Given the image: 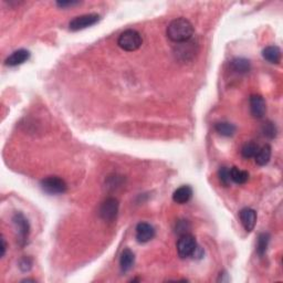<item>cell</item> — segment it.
<instances>
[{
  "label": "cell",
  "instance_id": "1",
  "mask_svg": "<svg viewBox=\"0 0 283 283\" xmlns=\"http://www.w3.org/2000/svg\"><path fill=\"white\" fill-rule=\"evenodd\" d=\"M195 33L194 26L189 20L186 18H177L174 19L173 21L167 27L166 35L171 42L175 43H185L188 42L193 38Z\"/></svg>",
  "mask_w": 283,
  "mask_h": 283
},
{
  "label": "cell",
  "instance_id": "2",
  "mask_svg": "<svg viewBox=\"0 0 283 283\" xmlns=\"http://www.w3.org/2000/svg\"><path fill=\"white\" fill-rule=\"evenodd\" d=\"M143 39L141 33L134 29H127L119 34L117 45L122 50L127 52H133L142 47Z\"/></svg>",
  "mask_w": 283,
  "mask_h": 283
},
{
  "label": "cell",
  "instance_id": "3",
  "mask_svg": "<svg viewBox=\"0 0 283 283\" xmlns=\"http://www.w3.org/2000/svg\"><path fill=\"white\" fill-rule=\"evenodd\" d=\"M199 247L197 246V241L194 236L190 233H185L179 236L177 241V253L182 259L190 258L196 254V251Z\"/></svg>",
  "mask_w": 283,
  "mask_h": 283
},
{
  "label": "cell",
  "instance_id": "4",
  "mask_svg": "<svg viewBox=\"0 0 283 283\" xmlns=\"http://www.w3.org/2000/svg\"><path fill=\"white\" fill-rule=\"evenodd\" d=\"M13 222L18 234V244L23 247L28 241L30 233V225L25 215L21 213H16L13 216Z\"/></svg>",
  "mask_w": 283,
  "mask_h": 283
},
{
  "label": "cell",
  "instance_id": "5",
  "mask_svg": "<svg viewBox=\"0 0 283 283\" xmlns=\"http://www.w3.org/2000/svg\"><path fill=\"white\" fill-rule=\"evenodd\" d=\"M40 186L45 193L49 195H62L67 189V183L58 176H50L42 179Z\"/></svg>",
  "mask_w": 283,
  "mask_h": 283
},
{
  "label": "cell",
  "instance_id": "6",
  "mask_svg": "<svg viewBox=\"0 0 283 283\" xmlns=\"http://www.w3.org/2000/svg\"><path fill=\"white\" fill-rule=\"evenodd\" d=\"M119 202L117 198L109 197L102 202L100 207V217L107 222H112L117 217Z\"/></svg>",
  "mask_w": 283,
  "mask_h": 283
},
{
  "label": "cell",
  "instance_id": "7",
  "mask_svg": "<svg viewBox=\"0 0 283 283\" xmlns=\"http://www.w3.org/2000/svg\"><path fill=\"white\" fill-rule=\"evenodd\" d=\"M101 20V16L98 14H86L82 16H78L74 19H72L69 23V29L71 31H80L86 28H90Z\"/></svg>",
  "mask_w": 283,
  "mask_h": 283
},
{
  "label": "cell",
  "instance_id": "8",
  "mask_svg": "<svg viewBox=\"0 0 283 283\" xmlns=\"http://www.w3.org/2000/svg\"><path fill=\"white\" fill-rule=\"evenodd\" d=\"M250 112L254 118L260 119L265 117L266 106L265 99L259 94H252L249 99Z\"/></svg>",
  "mask_w": 283,
  "mask_h": 283
},
{
  "label": "cell",
  "instance_id": "9",
  "mask_svg": "<svg viewBox=\"0 0 283 283\" xmlns=\"http://www.w3.org/2000/svg\"><path fill=\"white\" fill-rule=\"evenodd\" d=\"M239 218L247 233H251L257 224V213L252 208H244L239 211Z\"/></svg>",
  "mask_w": 283,
  "mask_h": 283
},
{
  "label": "cell",
  "instance_id": "10",
  "mask_svg": "<svg viewBox=\"0 0 283 283\" xmlns=\"http://www.w3.org/2000/svg\"><path fill=\"white\" fill-rule=\"evenodd\" d=\"M155 233V228L149 222H139L136 226V240L139 244H146V242L150 241L151 239H154Z\"/></svg>",
  "mask_w": 283,
  "mask_h": 283
},
{
  "label": "cell",
  "instance_id": "11",
  "mask_svg": "<svg viewBox=\"0 0 283 283\" xmlns=\"http://www.w3.org/2000/svg\"><path fill=\"white\" fill-rule=\"evenodd\" d=\"M30 59V52L26 49H19L14 51L9 57L5 60V65L8 67H17L27 62Z\"/></svg>",
  "mask_w": 283,
  "mask_h": 283
},
{
  "label": "cell",
  "instance_id": "12",
  "mask_svg": "<svg viewBox=\"0 0 283 283\" xmlns=\"http://www.w3.org/2000/svg\"><path fill=\"white\" fill-rule=\"evenodd\" d=\"M135 264V254L131 249H124L119 258V269L122 273H126L133 268Z\"/></svg>",
  "mask_w": 283,
  "mask_h": 283
},
{
  "label": "cell",
  "instance_id": "13",
  "mask_svg": "<svg viewBox=\"0 0 283 283\" xmlns=\"http://www.w3.org/2000/svg\"><path fill=\"white\" fill-rule=\"evenodd\" d=\"M193 197V188L188 185L179 187L173 194V200L179 205H184L188 202Z\"/></svg>",
  "mask_w": 283,
  "mask_h": 283
},
{
  "label": "cell",
  "instance_id": "14",
  "mask_svg": "<svg viewBox=\"0 0 283 283\" xmlns=\"http://www.w3.org/2000/svg\"><path fill=\"white\" fill-rule=\"evenodd\" d=\"M262 57L272 65H279L281 61L282 52L278 46H269L262 50Z\"/></svg>",
  "mask_w": 283,
  "mask_h": 283
},
{
  "label": "cell",
  "instance_id": "15",
  "mask_svg": "<svg viewBox=\"0 0 283 283\" xmlns=\"http://www.w3.org/2000/svg\"><path fill=\"white\" fill-rule=\"evenodd\" d=\"M230 67L233 69V71H234V72H237L239 74H245L248 73L250 71L251 65L249 60H247L245 58H236L231 60Z\"/></svg>",
  "mask_w": 283,
  "mask_h": 283
},
{
  "label": "cell",
  "instance_id": "16",
  "mask_svg": "<svg viewBox=\"0 0 283 283\" xmlns=\"http://www.w3.org/2000/svg\"><path fill=\"white\" fill-rule=\"evenodd\" d=\"M230 178L231 182H233L234 184L244 185L249 181V173L246 170L239 169L238 167L234 166L230 168Z\"/></svg>",
  "mask_w": 283,
  "mask_h": 283
},
{
  "label": "cell",
  "instance_id": "17",
  "mask_svg": "<svg viewBox=\"0 0 283 283\" xmlns=\"http://www.w3.org/2000/svg\"><path fill=\"white\" fill-rule=\"evenodd\" d=\"M271 154H272V150H271V146L268 144L262 146L261 149H259L258 153L256 154V156H254L257 165L266 166L270 162Z\"/></svg>",
  "mask_w": 283,
  "mask_h": 283
},
{
  "label": "cell",
  "instance_id": "18",
  "mask_svg": "<svg viewBox=\"0 0 283 283\" xmlns=\"http://www.w3.org/2000/svg\"><path fill=\"white\" fill-rule=\"evenodd\" d=\"M215 130L217 131L218 134H220L221 136L230 137L236 133V126L231 124L229 122H219L215 125Z\"/></svg>",
  "mask_w": 283,
  "mask_h": 283
},
{
  "label": "cell",
  "instance_id": "19",
  "mask_svg": "<svg viewBox=\"0 0 283 283\" xmlns=\"http://www.w3.org/2000/svg\"><path fill=\"white\" fill-rule=\"evenodd\" d=\"M270 242V234L262 233L258 236V241H257V252L260 257H264L265 253L266 252V249H268Z\"/></svg>",
  "mask_w": 283,
  "mask_h": 283
},
{
  "label": "cell",
  "instance_id": "20",
  "mask_svg": "<svg viewBox=\"0 0 283 283\" xmlns=\"http://www.w3.org/2000/svg\"><path fill=\"white\" fill-rule=\"evenodd\" d=\"M258 150H259V146H258L257 143L248 142V143H246L244 146H242L241 155H242V157L246 158V159L253 158L254 156H256V154L258 153Z\"/></svg>",
  "mask_w": 283,
  "mask_h": 283
},
{
  "label": "cell",
  "instance_id": "21",
  "mask_svg": "<svg viewBox=\"0 0 283 283\" xmlns=\"http://www.w3.org/2000/svg\"><path fill=\"white\" fill-rule=\"evenodd\" d=\"M218 177L219 181L224 186H229L231 183V178H230V168L228 167H220L218 170Z\"/></svg>",
  "mask_w": 283,
  "mask_h": 283
},
{
  "label": "cell",
  "instance_id": "22",
  "mask_svg": "<svg viewBox=\"0 0 283 283\" xmlns=\"http://www.w3.org/2000/svg\"><path fill=\"white\" fill-rule=\"evenodd\" d=\"M277 127L274 125V123L272 122H266L264 126H262V133H264L265 136L269 138H274L277 136Z\"/></svg>",
  "mask_w": 283,
  "mask_h": 283
},
{
  "label": "cell",
  "instance_id": "23",
  "mask_svg": "<svg viewBox=\"0 0 283 283\" xmlns=\"http://www.w3.org/2000/svg\"><path fill=\"white\" fill-rule=\"evenodd\" d=\"M190 229V225L187 220H179L176 224V233L182 236V234L188 233V231Z\"/></svg>",
  "mask_w": 283,
  "mask_h": 283
},
{
  "label": "cell",
  "instance_id": "24",
  "mask_svg": "<svg viewBox=\"0 0 283 283\" xmlns=\"http://www.w3.org/2000/svg\"><path fill=\"white\" fill-rule=\"evenodd\" d=\"M33 268V260L29 257H25L22 259H20L19 261V269L22 271V272H29V271Z\"/></svg>",
  "mask_w": 283,
  "mask_h": 283
},
{
  "label": "cell",
  "instance_id": "25",
  "mask_svg": "<svg viewBox=\"0 0 283 283\" xmlns=\"http://www.w3.org/2000/svg\"><path fill=\"white\" fill-rule=\"evenodd\" d=\"M80 5V1H58L57 6L60 8H67V7H72Z\"/></svg>",
  "mask_w": 283,
  "mask_h": 283
},
{
  "label": "cell",
  "instance_id": "26",
  "mask_svg": "<svg viewBox=\"0 0 283 283\" xmlns=\"http://www.w3.org/2000/svg\"><path fill=\"white\" fill-rule=\"evenodd\" d=\"M6 250H7V242L5 240V238L1 237V258L5 257V254H6Z\"/></svg>",
  "mask_w": 283,
  "mask_h": 283
},
{
  "label": "cell",
  "instance_id": "27",
  "mask_svg": "<svg viewBox=\"0 0 283 283\" xmlns=\"http://www.w3.org/2000/svg\"><path fill=\"white\" fill-rule=\"evenodd\" d=\"M30 281L35 282L34 279H25V280H22V282H30Z\"/></svg>",
  "mask_w": 283,
  "mask_h": 283
}]
</instances>
